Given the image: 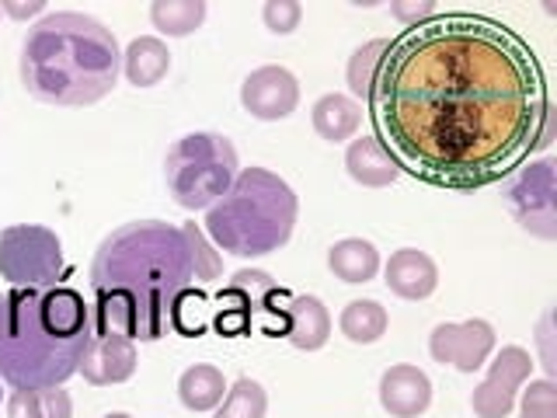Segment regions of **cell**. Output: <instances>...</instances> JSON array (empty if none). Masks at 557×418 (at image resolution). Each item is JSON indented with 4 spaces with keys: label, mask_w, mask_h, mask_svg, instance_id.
<instances>
[{
    "label": "cell",
    "mask_w": 557,
    "mask_h": 418,
    "mask_svg": "<svg viewBox=\"0 0 557 418\" xmlns=\"http://www.w3.org/2000/svg\"><path fill=\"white\" fill-rule=\"evenodd\" d=\"M370 104L397 168L446 188L495 182L550 139L533 49L492 17L408 28L383 57Z\"/></svg>",
    "instance_id": "obj_1"
},
{
    "label": "cell",
    "mask_w": 557,
    "mask_h": 418,
    "mask_svg": "<svg viewBox=\"0 0 557 418\" xmlns=\"http://www.w3.org/2000/svg\"><path fill=\"white\" fill-rule=\"evenodd\" d=\"M191 269L182 226L136 220L98 244L91 261V331H109L129 342H157L171 324L178 296L188 293Z\"/></svg>",
    "instance_id": "obj_2"
},
{
    "label": "cell",
    "mask_w": 557,
    "mask_h": 418,
    "mask_svg": "<svg viewBox=\"0 0 557 418\" xmlns=\"http://www.w3.org/2000/svg\"><path fill=\"white\" fill-rule=\"evenodd\" d=\"M17 66L32 98L60 109H84L112 95L122 74V49L98 17L57 11L32 25Z\"/></svg>",
    "instance_id": "obj_3"
},
{
    "label": "cell",
    "mask_w": 557,
    "mask_h": 418,
    "mask_svg": "<svg viewBox=\"0 0 557 418\" xmlns=\"http://www.w3.org/2000/svg\"><path fill=\"white\" fill-rule=\"evenodd\" d=\"M87 342L91 307L77 290H14L8 324L0 328V380L14 391L63 388L81 370Z\"/></svg>",
    "instance_id": "obj_4"
},
{
    "label": "cell",
    "mask_w": 557,
    "mask_h": 418,
    "mask_svg": "<svg viewBox=\"0 0 557 418\" xmlns=\"http://www.w3.org/2000/svg\"><path fill=\"white\" fill-rule=\"evenodd\" d=\"M296 192L265 168L237 171L226 196L206 209V234L237 258H265L286 248L296 226Z\"/></svg>",
    "instance_id": "obj_5"
},
{
    "label": "cell",
    "mask_w": 557,
    "mask_h": 418,
    "mask_svg": "<svg viewBox=\"0 0 557 418\" xmlns=\"http://www.w3.org/2000/svg\"><path fill=\"white\" fill-rule=\"evenodd\" d=\"M237 179V150L220 133H188L164 157V182L182 209H209Z\"/></svg>",
    "instance_id": "obj_6"
},
{
    "label": "cell",
    "mask_w": 557,
    "mask_h": 418,
    "mask_svg": "<svg viewBox=\"0 0 557 418\" xmlns=\"http://www.w3.org/2000/svg\"><path fill=\"white\" fill-rule=\"evenodd\" d=\"M63 275V244L39 223H14L0 231V279L11 290H52Z\"/></svg>",
    "instance_id": "obj_7"
},
{
    "label": "cell",
    "mask_w": 557,
    "mask_h": 418,
    "mask_svg": "<svg viewBox=\"0 0 557 418\" xmlns=\"http://www.w3.org/2000/svg\"><path fill=\"white\" fill-rule=\"evenodd\" d=\"M509 209L516 223L540 241L557 237V196H554V161H536L519 171L509 185Z\"/></svg>",
    "instance_id": "obj_8"
},
{
    "label": "cell",
    "mask_w": 557,
    "mask_h": 418,
    "mask_svg": "<svg viewBox=\"0 0 557 418\" xmlns=\"http://www.w3.org/2000/svg\"><path fill=\"white\" fill-rule=\"evenodd\" d=\"M533 373V356L522 345H505L492 359V370L470 394V408L478 418H505L516 408L522 383Z\"/></svg>",
    "instance_id": "obj_9"
},
{
    "label": "cell",
    "mask_w": 557,
    "mask_h": 418,
    "mask_svg": "<svg viewBox=\"0 0 557 418\" xmlns=\"http://www.w3.org/2000/svg\"><path fill=\"white\" fill-rule=\"evenodd\" d=\"M429 353L435 362L453 366V370H460V373H478L484 370L487 356L495 353V328L484 318L435 324L429 335Z\"/></svg>",
    "instance_id": "obj_10"
},
{
    "label": "cell",
    "mask_w": 557,
    "mask_h": 418,
    "mask_svg": "<svg viewBox=\"0 0 557 418\" xmlns=\"http://www.w3.org/2000/svg\"><path fill=\"white\" fill-rule=\"evenodd\" d=\"M240 104L244 112L261 122H283L300 104V81L293 77V70L278 63L258 66L240 84Z\"/></svg>",
    "instance_id": "obj_11"
},
{
    "label": "cell",
    "mask_w": 557,
    "mask_h": 418,
    "mask_svg": "<svg viewBox=\"0 0 557 418\" xmlns=\"http://www.w3.org/2000/svg\"><path fill=\"white\" fill-rule=\"evenodd\" d=\"M136 342L109 335V331H91L77 373H84L91 388H112V383H126L136 373Z\"/></svg>",
    "instance_id": "obj_12"
},
{
    "label": "cell",
    "mask_w": 557,
    "mask_h": 418,
    "mask_svg": "<svg viewBox=\"0 0 557 418\" xmlns=\"http://www.w3.org/2000/svg\"><path fill=\"white\" fill-rule=\"evenodd\" d=\"M380 405L391 418H418L432 405V380L411 362H397L380 377Z\"/></svg>",
    "instance_id": "obj_13"
},
{
    "label": "cell",
    "mask_w": 557,
    "mask_h": 418,
    "mask_svg": "<svg viewBox=\"0 0 557 418\" xmlns=\"http://www.w3.org/2000/svg\"><path fill=\"white\" fill-rule=\"evenodd\" d=\"M383 275H387V290L400 300H429L440 286V266L418 248L394 251Z\"/></svg>",
    "instance_id": "obj_14"
},
{
    "label": "cell",
    "mask_w": 557,
    "mask_h": 418,
    "mask_svg": "<svg viewBox=\"0 0 557 418\" xmlns=\"http://www.w3.org/2000/svg\"><path fill=\"white\" fill-rule=\"evenodd\" d=\"M286 339L304 348V353H318L331 339V314L321 296H293L289 307H283Z\"/></svg>",
    "instance_id": "obj_15"
},
{
    "label": "cell",
    "mask_w": 557,
    "mask_h": 418,
    "mask_svg": "<svg viewBox=\"0 0 557 418\" xmlns=\"http://www.w3.org/2000/svg\"><path fill=\"white\" fill-rule=\"evenodd\" d=\"M345 171L348 179L362 188H387L400 179V168L391 157V150L380 144L376 136H359L345 150Z\"/></svg>",
    "instance_id": "obj_16"
},
{
    "label": "cell",
    "mask_w": 557,
    "mask_h": 418,
    "mask_svg": "<svg viewBox=\"0 0 557 418\" xmlns=\"http://www.w3.org/2000/svg\"><path fill=\"white\" fill-rule=\"evenodd\" d=\"M310 119L321 139H327V144H345V139H356L362 126V109H359V101L335 91L313 101Z\"/></svg>",
    "instance_id": "obj_17"
},
{
    "label": "cell",
    "mask_w": 557,
    "mask_h": 418,
    "mask_svg": "<svg viewBox=\"0 0 557 418\" xmlns=\"http://www.w3.org/2000/svg\"><path fill=\"white\" fill-rule=\"evenodd\" d=\"M171 70V52L157 35H139L129 42V49L122 52V74L136 87H153L168 77Z\"/></svg>",
    "instance_id": "obj_18"
},
{
    "label": "cell",
    "mask_w": 557,
    "mask_h": 418,
    "mask_svg": "<svg viewBox=\"0 0 557 418\" xmlns=\"http://www.w3.org/2000/svg\"><path fill=\"white\" fill-rule=\"evenodd\" d=\"M327 269L335 272L342 283H370L380 272V251L373 248V241L366 237H342L338 244H331L327 251Z\"/></svg>",
    "instance_id": "obj_19"
},
{
    "label": "cell",
    "mask_w": 557,
    "mask_h": 418,
    "mask_svg": "<svg viewBox=\"0 0 557 418\" xmlns=\"http://www.w3.org/2000/svg\"><path fill=\"white\" fill-rule=\"evenodd\" d=\"M226 394V380L216 366L196 362L178 377V397L188 411H213L220 408V401Z\"/></svg>",
    "instance_id": "obj_20"
},
{
    "label": "cell",
    "mask_w": 557,
    "mask_h": 418,
    "mask_svg": "<svg viewBox=\"0 0 557 418\" xmlns=\"http://www.w3.org/2000/svg\"><path fill=\"white\" fill-rule=\"evenodd\" d=\"M8 418H74V401H70L63 388L11 391Z\"/></svg>",
    "instance_id": "obj_21"
},
{
    "label": "cell",
    "mask_w": 557,
    "mask_h": 418,
    "mask_svg": "<svg viewBox=\"0 0 557 418\" xmlns=\"http://www.w3.org/2000/svg\"><path fill=\"white\" fill-rule=\"evenodd\" d=\"M387 310H383L376 300H352L345 304L342 318H338V331L352 342V345H373L387 335Z\"/></svg>",
    "instance_id": "obj_22"
},
{
    "label": "cell",
    "mask_w": 557,
    "mask_h": 418,
    "mask_svg": "<svg viewBox=\"0 0 557 418\" xmlns=\"http://www.w3.org/2000/svg\"><path fill=\"white\" fill-rule=\"evenodd\" d=\"M150 22L168 39H185L206 22V0H153Z\"/></svg>",
    "instance_id": "obj_23"
},
{
    "label": "cell",
    "mask_w": 557,
    "mask_h": 418,
    "mask_svg": "<svg viewBox=\"0 0 557 418\" xmlns=\"http://www.w3.org/2000/svg\"><path fill=\"white\" fill-rule=\"evenodd\" d=\"M391 49V39H373L359 46L352 57H348V66H345V84H348V95L370 101L373 98V84H376V74H380V63L387 57Z\"/></svg>",
    "instance_id": "obj_24"
},
{
    "label": "cell",
    "mask_w": 557,
    "mask_h": 418,
    "mask_svg": "<svg viewBox=\"0 0 557 418\" xmlns=\"http://www.w3.org/2000/svg\"><path fill=\"white\" fill-rule=\"evenodd\" d=\"M275 296V283H272V275L269 272H261V269H240L234 275V283L226 286L220 293V300L223 304H234L231 310H240V314H251L258 307H265V300H272Z\"/></svg>",
    "instance_id": "obj_25"
},
{
    "label": "cell",
    "mask_w": 557,
    "mask_h": 418,
    "mask_svg": "<svg viewBox=\"0 0 557 418\" xmlns=\"http://www.w3.org/2000/svg\"><path fill=\"white\" fill-rule=\"evenodd\" d=\"M269 411V394L258 380L240 377L234 380V388L223 394L216 418H265Z\"/></svg>",
    "instance_id": "obj_26"
},
{
    "label": "cell",
    "mask_w": 557,
    "mask_h": 418,
    "mask_svg": "<svg viewBox=\"0 0 557 418\" xmlns=\"http://www.w3.org/2000/svg\"><path fill=\"white\" fill-rule=\"evenodd\" d=\"M182 234L188 241V255H191V269H196V279H202V283H213V279H220L223 258L213 251V244H209V237L199 231V223H185Z\"/></svg>",
    "instance_id": "obj_27"
},
{
    "label": "cell",
    "mask_w": 557,
    "mask_h": 418,
    "mask_svg": "<svg viewBox=\"0 0 557 418\" xmlns=\"http://www.w3.org/2000/svg\"><path fill=\"white\" fill-rule=\"evenodd\" d=\"M261 22H265V28L272 35H293L304 22V8L296 4V0H265Z\"/></svg>",
    "instance_id": "obj_28"
},
{
    "label": "cell",
    "mask_w": 557,
    "mask_h": 418,
    "mask_svg": "<svg viewBox=\"0 0 557 418\" xmlns=\"http://www.w3.org/2000/svg\"><path fill=\"white\" fill-rule=\"evenodd\" d=\"M522 418H557V388L550 380H530L522 394Z\"/></svg>",
    "instance_id": "obj_29"
},
{
    "label": "cell",
    "mask_w": 557,
    "mask_h": 418,
    "mask_svg": "<svg viewBox=\"0 0 557 418\" xmlns=\"http://www.w3.org/2000/svg\"><path fill=\"white\" fill-rule=\"evenodd\" d=\"M391 14L405 28H418V25H425L435 17V4H432V0H394Z\"/></svg>",
    "instance_id": "obj_30"
},
{
    "label": "cell",
    "mask_w": 557,
    "mask_h": 418,
    "mask_svg": "<svg viewBox=\"0 0 557 418\" xmlns=\"http://www.w3.org/2000/svg\"><path fill=\"white\" fill-rule=\"evenodd\" d=\"M46 11V4L42 0H0V14H11V17H17V22H25V17H35V14H42Z\"/></svg>",
    "instance_id": "obj_31"
},
{
    "label": "cell",
    "mask_w": 557,
    "mask_h": 418,
    "mask_svg": "<svg viewBox=\"0 0 557 418\" xmlns=\"http://www.w3.org/2000/svg\"><path fill=\"white\" fill-rule=\"evenodd\" d=\"M11 296H14V290H8L4 283H0V328L8 324V314H11Z\"/></svg>",
    "instance_id": "obj_32"
},
{
    "label": "cell",
    "mask_w": 557,
    "mask_h": 418,
    "mask_svg": "<svg viewBox=\"0 0 557 418\" xmlns=\"http://www.w3.org/2000/svg\"><path fill=\"white\" fill-rule=\"evenodd\" d=\"M104 418H129V415H122V411H112V415H104Z\"/></svg>",
    "instance_id": "obj_33"
}]
</instances>
